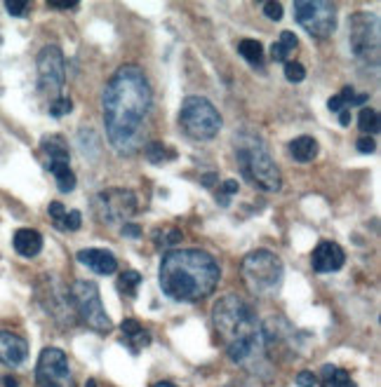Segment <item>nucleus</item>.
Listing matches in <instances>:
<instances>
[{
    "label": "nucleus",
    "instance_id": "obj_4",
    "mask_svg": "<svg viewBox=\"0 0 381 387\" xmlns=\"http://www.w3.org/2000/svg\"><path fill=\"white\" fill-rule=\"evenodd\" d=\"M233 146H236V158H238V164H240L242 176L252 186H257L259 190H266V193H276V190L283 188L281 169L273 162L269 148L261 141V136L252 132H240L236 134Z\"/></svg>",
    "mask_w": 381,
    "mask_h": 387
},
{
    "label": "nucleus",
    "instance_id": "obj_29",
    "mask_svg": "<svg viewBox=\"0 0 381 387\" xmlns=\"http://www.w3.org/2000/svg\"><path fill=\"white\" fill-rule=\"evenodd\" d=\"M47 211H50V218H52V221H55L57 228L62 230L64 218H67V209H64V205H62V202H52V205H50V209H47Z\"/></svg>",
    "mask_w": 381,
    "mask_h": 387
},
{
    "label": "nucleus",
    "instance_id": "obj_27",
    "mask_svg": "<svg viewBox=\"0 0 381 387\" xmlns=\"http://www.w3.org/2000/svg\"><path fill=\"white\" fill-rule=\"evenodd\" d=\"M238 181H233V178H229V181H224V186H219V193H217V200H219V205H224V207H229V200H231V195H236L238 193Z\"/></svg>",
    "mask_w": 381,
    "mask_h": 387
},
{
    "label": "nucleus",
    "instance_id": "obj_6",
    "mask_svg": "<svg viewBox=\"0 0 381 387\" xmlns=\"http://www.w3.org/2000/svg\"><path fill=\"white\" fill-rule=\"evenodd\" d=\"M181 129L195 141H210L222 129V115L205 97H188L184 99L179 111Z\"/></svg>",
    "mask_w": 381,
    "mask_h": 387
},
{
    "label": "nucleus",
    "instance_id": "obj_22",
    "mask_svg": "<svg viewBox=\"0 0 381 387\" xmlns=\"http://www.w3.org/2000/svg\"><path fill=\"white\" fill-rule=\"evenodd\" d=\"M238 52H240L245 62L254 64V66H261V64H264V47H261L259 40H252V38L240 40V43H238Z\"/></svg>",
    "mask_w": 381,
    "mask_h": 387
},
{
    "label": "nucleus",
    "instance_id": "obj_36",
    "mask_svg": "<svg viewBox=\"0 0 381 387\" xmlns=\"http://www.w3.org/2000/svg\"><path fill=\"white\" fill-rule=\"evenodd\" d=\"M374 148H377V144H374L372 136H362V139H358V151L360 153H374Z\"/></svg>",
    "mask_w": 381,
    "mask_h": 387
},
{
    "label": "nucleus",
    "instance_id": "obj_3",
    "mask_svg": "<svg viewBox=\"0 0 381 387\" xmlns=\"http://www.w3.org/2000/svg\"><path fill=\"white\" fill-rule=\"evenodd\" d=\"M212 321L219 338L226 345L231 361L242 366L257 364L266 352L264 326L257 314L238 296H224L212 310Z\"/></svg>",
    "mask_w": 381,
    "mask_h": 387
},
{
    "label": "nucleus",
    "instance_id": "obj_13",
    "mask_svg": "<svg viewBox=\"0 0 381 387\" xmlns=\"http://www.w3.org/2000/svg\"><path fill=\"white\" fill-rule=\"evenodd\" d=\"M346 263V254H344V249L339 247L337 242H330V240H323L318 242V247L313 249L311 254V267L315 272H337L342 270V265Z\"/></svg>",
    "mask_w": 381,
    "mask_h": 387
},
{
    "label": "nucleus",
    "instance_id": "obj_21",
    "mask_svg": "<svg viewBox=\"0 0 381 387\" xmlns=\"http://www.w3.org/2000/svg\"><path fill=\"white\" fill-rule=\"evenodd\" d=\"M47 169L55 174L57 186H59L62 193H71V190L76 188V174L71 171L69 162H50V164H47Z\"/></svg>",
    "mask_w": 381,
    "mask_h": 387
},
{
    "label": "nucleus",
    "instance_id": "obj_26",
    "mask_svg": "<svg viewBox=\"0 0 381 387\" xmlns=\"http://www.w3.org/2000/svg\"><path fill=\"white\" fill-rule=\"evenodd\" d=\"M71 111H73V101H71L69 97H59L50 104V115L52 117H64V115H69Z\"/></svg>",
    "mask_w": 381,
    "mask_h": 387
},
{
    "label": "nucleus",
    "instance_id": "obj_11",
    "mask_svg": "<svg viewBox=\"0 0 381 387\" xmlns=\"http://www.w3.org/2000/svg\"><path fill=\"white\" fill-rule=\"evenodd\" d=\"M97 216L106 223H127L136 214V195L125 188H109L101 190L94 200Z\"/></svg>",
    "mask_w": 381,
    "mask_h": 387
},
{
    "label": "nucleus",
    "instance_id": "obj_19",
    "mask_svg": "<svg viewBox=\"0 0 381 387\" xmlns=\"http://www.w3.org/2000/svg\"><path fill=\"white\" fill-rule=\"evenodd\" d=\"M40 148H43V153L47 155V164L50 162H69V146L62 136H45Z\"/></svg>",
    "mask_w": 381,
    "mask_h": 387
},
{
    "label": "nucleus",
    "instance_id": "obj_12",
    "mask_svg": "<svg viewBox=\"0 0 381 387\" xmlns=\"http://www.w3.org/2000/svg\"><path fill=\"white\" fill-rule=\"evenodd\" d=\"M35 383L38 387H76L67 355L59 348H45L35 364Z\"/></svg>",
    "mask_w": 381,
    "mask_h": 387
},
{
    "label": "nucleus",
    "instance_id": "obj_14",
    "mask_svg": "<svg viewBox=\"0 0 381 387\" xmlns=\"http://www.w3.org/2000/svg\"><path fill=\"white\" fill-rule=\"evenodd\" d=\"M28 357V343L12 331H0V361L5 366H21Z\"/></svg>",
    "mask_w": 381,
    "mask_h": 387
},
{
    "label": "nucleus",
    "instance_id": "obj_20",
    "mask_svg": "<svg viewBox=\"0 0 381 387\" xmlns=\"http://www.w3.org/2000/svg\"><path fill=\"white\" fill-rule=\"evenodd\" d=\"M290 153L296 162H311V160L318 155V141L311 139V136H299L290 144Z\"/></svg>",
    "mask_w": 381,
    "mask_h": 387
},
{
    "label": "nucleus",
    "instance_id": "obj_37",
    "mask_svg": "<svg viewBox=\"0 0 381 387\" xmlns=\"http://www.w3.org/2000/svg\"><path fill=\"white\" fill-rule=\"evenodd\" d=\"M139 225H134V223H125L123 225V235L125 237H139Z\"/></svg>",
    "mask_w": 381,
    "mask_h": 387
},
{
    "label": "nucleus",
    "instance_id": "obj_7",
    "mask_svg": "<svg viewBox=\"0 0 381 387\" xmlns=\"http://www.w3.org/2000/svg\"><path fill=\"white\" fill-rule=\"evenodd\" d=\"M71 303H73V310L78 312V317L82 319V324H85L87 329H92L97 333L111 331L113 324L104 310V303H101L99 287L92 279H78V282L71 287Z\"/></svg>",
    "mask_w": 381,
    "mask_h": 387
},
{
    "label": "nucleus",
    "instance_id": "obj_2",
    "mask_svg": "<svg viewBox=\"0 0 381 387\" xmlns=\"http://www.w3.org/2000/svg\"><path fill=\"white\" fill-rule=\"evenodd\" d=\"M160 289L172 301L198 303L214 294L222 270L214 256L200 249H175L160 261Z\"/></svg>",
    "mask_w": 381,
    "mask_h": 387
},
{
    "label": "nucleus",
    "instance_id": "obj_8",
    "mask_svg": "<svg viewBox=\"0 0 381 387\" xmlns=\"http://www.w3.org/2000/svg\"><path fill=\"white\" fill-rule=\"evenodd\" d=\"M348 43L351 50L358 62L367 64V66H377L379 64V19L377 15L370 12H358L351 17L348 21Z\"/></svg>",
    "mask_w": 381,
    "mask_h": 387
},
{
    "label": "nucleus",
    "instance_id": "obj_43",
    "mask_svg": "<svg viewBox=\"0 0 381 387\" xmlns=\"http://www.w3.org/2000/svg\"><path fill=\"white\" fill-rule=\"evenodd\" d=\"M87 387H97V383H94V380H90V383H87Z\"/></svg>",
    "mask_w": 381,
    "mask_h": 387
},
{
    "label": "nucleus",
    "instance_id": "obj_15",
    "mask_svg": "<svg viewBox=\"0 0 381 387\" xmlns=\"http://www.w3.org/2000/svg\"><path fill=\"white\" fill-rule=\"evenodd\" d=\"M78 261L97 275H113L118 270V258L106 249H82L78 252Z\"/></svg>",
    "mask_w": 381,
    "mask_h": 387
},
{
    "label": "nucleus",
    "instance_id": "obj_25",
    "mask_svg": "<svg viewBox=\"0 0 381 387\" xmlns=\"http://www.w3.org/2000/svg\"><path fill=\"white\" fill-rule=\"evenodd\" d=\"M144 153H146V160L148 162H165V160H170V158H175V153L170 151L168 146H163V144H151V146H146L144 148Z\"/></svg>",
    "mask_w": 381,
    "mask_h": 387
},
{
    "label": "nucleus",
    "instance_id": "obj_10",
    "mask_svg": "<svg viewBox=\"0 0 381 387\" xmlns=\"http://www.w3.org/2000/svg\"><path fill=\"white\" fill-rule=\"evenodd\" d=\"M67 82V62L57 45H47L38 55V92L47 99L62 97Z\"/></svg>",
    "mask_w": 381,
    "mask_h": 387
},
{
    "label": "nucleus",
    "instance_id": "obj_28",
    "mask_svg": "<svg viewBox=\"0 0 381 387\" xmlns=\"http://www.w3.org/2000/svg\"><path fill=\"white\" fill-rule=\"evenodd\" d=\"M285 77L290 82H301L306 77V68L299 62H285Z\"/></svg>",
    "mask_w": 381,
    "mask_h": 387
},
{
    "label": "nucleus",
    "instance_id": "obj_42",
    "mask_svg": "<svg viewBox=\"0 0 381 387\" xmlns=\"http://www.w3.org/2000/svg\"><path fill=\"white\" fill-rule=\"evenodd\" d=\"M153 387H177L175 383H168V380H163V383H156Z\"/></svg>",
    "mask_w": 381,
    "mask_h": 387
},
{
    "label": "nucleus",
    "instance_id": "obj_35",
    "mask_svg": "<svg viewBox=\"0 0 381 387\" xmlns=\"http://www.w3.org/2000/svg\"><path fill=\"white\" fill-rule=\"evenodd\" d=\"M287 55H290V52L285 50L281 43H273V47H271V59H273V62H287Z\"/></svg>",
    "mask_w": 381,
    "mask_h": 387
},
{
    "label": "nucleus",
    "instance_id": "obj_39",
    "mask_svg": "<svg viewBox=\"0 0 381 387\" xmlns=\"http://www.w3.org/2000/svg\"><path fill=\"white\" fill-rule=\"evenodd\" d=\"M0 385H3V387H19L17 378H12V376H5L3 380H0Z\"/></svg>",
    "mask_w": 381,
    "mask_h": 387
},
{
    "label": "nucleus",
    "instance_id": "obj_32",
    "mask_svg": "<svg viewBox=\"0 0 381 387\" xmlns=\"http://www.w3.org/2000/svg\"><path fill=\"white\" fill-rule=\"evenodd\" d=\"M264 15L269 17L273 21H281L283 19V5L281 3H266L264 5Z\"/></svg>",
    "mask_w": 381,
    "mask_h": 387
},
{
    "label": "nucleus",
    "instance_id": "obj_18",
    "mask_svg": "<svg viewBox=\"0 0 381 387\" xmlns=\"http://www.w3.org/2000/svg\"><path fill=\"white\" fill-rule=\"evenodd\" d=\"M318 387H358V385L351 380L348 371H344V368H339V366H332V364H325L320 368Z\"/></svg>",
    "mask_w": 381,
    "mask_h": 387
},
{
    "label": "nucleus",
    "instance_id": "obj_40",
    "mask_svg": "<svg viewBox=\"0 0 381 387\" xmlns=\"http://www.w3.org/2000/svg\"><path fill=\"white\" fill-rule=\"evenodd\" d=\"M339 122H342L344 124V127H346V124L351 122V111L346 108V111H342V113H339Z\"/></svg>",
    "mask_w": 381,
    "mask_h": 387
},
{
    "label": "nucleus",
    "instance_id": "obj_17",
    "mask_svg": "<svg viewBox=\"0 0 381 387\" xmlns=\"http://www.w3.org/2000/svg\"><path fill=\"white\" fill-rule=\"evenodd\" d=\"M123 329V343L127 345L130 350L136 355L141 348H146L148 343H151V336H148V331H144V326L139 324L136 319H125L121 324Z\"/></svg>",
    "mask_w": 381,
    "mask_h": 387
},
{
    "label": "nucleus",
    "instance_id": "obj_16",
    "mask_svg": "<svg viewBox=\"0 0 381 387\" xmlns=\"http://www.w3.org/2000/svg\"><path fill=\"white\" fill-rule=\"evenodd\" d=\"M12 242H15V252L24 256V258H33V256L43 252V235L38 230H31V228L17 230Z\"/></svg>",
    "mask_w": 381,
    "mask_h": 387
},
{
    "label": "nucleus",
    "instance_id": "obj_38",
    "mask_svg": "<svg viewBox=\"0 0 381 387\" xmlns=\"http://www.w3.org/2000/svg\"><path fill=\"white\" fill-rule=\"evenodd\" d=\"M47 5L55 10H76L78 8V3H47Z\"/></svg>",
    "mask_w": 381,
    "mask_h": 387
},
{
    "label": "nucleus",
    "instance_id": "obj_23",
    "mask_svg": "<svg viewBox=\"0 0 381 387\" xmlns=\"http://www.w3.org/2000/svg\"><path fill=\"white\" fill-rule=\"evenodd\" d=\"M358 122H360V129H362V132H365V136H370V134H379L381 122H379V113H377V111H372V108H362V111H360Z\"/></svg>",
    "mask_w": 381,
    "mask_h": 387
},
{
    "label": "nucleus",
    "instance_id": "obj_24",
    "mask_svg": "<svg viewBox=\"0 0 381 387\" xmlns=\"http://www.w3.org/2000/svg\"><path fill=\"white\" fill-rule=\"evenodd\" d=\"M141 284V275L136 270H127L123 272L121 279H118V289L123 291V294L127 296H136V287Z\"/></svg>",
    "mask_w": 381,
    "mask_h": 387
},
{
    "label": "nucleus",
    "instance_id": "obj_31",
    "mask_svg": "<svg viewBox=\"0 0 381 387\" xmlns=\"http://www.w3.org/2000/svg\"><path fill=\"white\" fill-rule=\"evenodd\" d=\"M5 8H8V12L12 17H24V12L28 10V3L26 0H8Z\"/></svg>",
    "mask_w": 381,
    "mask_h": 387
},
{
    "label": "nucleus",
    "instance_id": "obj_33",
    "mask_svg": "<svg viewBox=\"0 0 381 387\" xmlns=\"http://www.w3.org/2000/svg\"><path fill=\"white\" fill-rule=\"evenodd\" d=\"M296 385L299 387H318V378H315V373H311V371H301L299 376H296Z\"/></svg>",
    "mask_w": 381,
    "mask_h": 387
},
{
    "label": "nucleus",
    "instance_id": "obj_41",
    "mask_svg": "<svg viewBox=\"0 0 381 387\" xmlns=\"http://www.w3.org/2000/svg\"><path fill=\"white\" fill-rule=\"evenodd\" d=\"M202 183H205L207 188H212V183H217V176H214V174H207V176H202Z\"/></svg>",
    "mask_w": 381,
    "mask_h": 387
},
{
    "label": "nucleus",
    "instance_id": "obj_9",
    "mask_svg": "<svg viewBox=\"0 0 381 387\" xmlns=\"http://www.w3.org/2000/svg\"><path fill=\"white\" fill-rule=\"evenodd\" d=\"M296 23L313 38H327L337 28V8L325 0H299L294 3Z\"/></svg>",
    "mask_w": 381,
    "mask_h": 387
},
{
    "label": "nucleus",
    "instance_id": "obj_30",
    "mask_svg": "<svg viewBox=\"0 0 381 387\" xmlns=\"http://www.w3.org/2000/svg\"><path fill=\"white\" fill-rule=\"evenodd\" d=\"M82 223V216L80 211H67V218H64V225L62 230H78Z\"/></svg>",
    "mask_w": 381,
    "mask_h": 387
},
{
    "label": "nucleus",
    "instance_id": "obj_1",
    "mask_svg": "<svg viewBox=\"0 0 381 387\" xmlns=\"http://www.w3.org/2000/svg\"><path fill=\"white\" fill-rule=\"evenodd\" d=\"M151 111V85L139 66L118 68L104 92V124L121 155H132L144 144V124Z\"/></svg>",
    "mask_w": 381,
    "mask_h": 387
},
{
    "label": "nucleus",
    "instance_id": "obj_5",
    "mask_svg": "<svg viewBox=\"0 0 381 387\" xmlns=\"http://www.w3.org/2000/svg\"><path fill=\"white\" fill-rule=\"evenodd\" d=\"M242 277H245L247 287L254 291V294H271L281 287L285 267L283 261L278 258L273 252H266V249H257V252L247 254L242 258Z\"/></svg>",
    "mask_w": 381,
    "mask_h": 387
},
{
    "label": "nucleus",
    "instance_id": "obj_34",
    "mask_svg": "<svg viewBox=\"0 0 381 387\" xmlns=\"http://www.w3.org/2000/svg\"><path fill=\"white\" fill-rule=\"evenodd\" d=\"M278 43H281L287 52H292L296 45H299V40H296V35L292 33V31H283V33H281V40H278Z\"/></svg>",
    "mask_w": 381,
    "mask_h": 387
}]
</instances>
